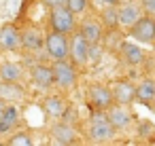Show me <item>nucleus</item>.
Returning a JSON list of instances; mask_svg holds the SVG:
<instances>
[{
    "instance_id": "1",
    "label": "nucleus",
    "mask_w": 155,
    "mask_h": 146,
    "mask_svg": "<svg viewBox=\"0 0 155 146\" xmlns=\"http://www.w3.org/2000/svg\"><path fill=\"white\" fill-rule=\"evenodd\" d=\"M53 70V87L62 93H72L79 87V66H74L70 59H60L51 62Z\"/></svg>"
},
{
    "instance_id": "2",
    "label": "nucleus",
    "mask_w": 155,
    "mask_h": 146,
    "mask_svg": "<svg viewBox=\"0 0 155 146\" xmlns=\"http://www.w3.org/2000/svg\"><path fill=\"white\" fill-rule=\"evenodd\" d=\"M117 138V129L108 121L104 110H91L89 116V129H87V140L91 144H110Z\"/></svg>"
},
{
    "instance_id": "3",
    "label": "nucleus",
    "mask_w": 155,
    "mask_h": 146,
    "mask_svg": "<svg viewBox=\"0 0 155 146\" xmlns=\"http://www.w3.org/2000/svg\"><path fill=\"white\" fill-rule=\"evenodd\" d=\"M79 28V17L68 9V7H55V9H47V17H45V30H53V32H62V34H72Z\"/></svg>"
},
{
    "instance_id": "4",
    "label": "nucleus",
    "mask_w": 155,
    "mask_h": 146,
    "mask_svg": "<svg viewBox=\"0 0 155 146\" xmlns=\"http://www.w3.org/2000/svg\"><path fill=\"white\" fill-rule=\"evenodd\" d=\"M91 51H94V45L77 30L70 34V40H68V53H70V62L74 66H79V70L91 66Z\"/></svg>"
},
{
    "instance_id": "5",
    "label": "nucleus",
    "mask_w": 155,
    "mask_h": 146,
    "mask_svg": "<svg viewBox=\"0 0 155 146\" xmlns=\"http://www.w3.org/2000/svg\"><path fill=\"white\" fill-rule=\"evenodd\" d=\"M68 34L62 32H53V30H45V55L49 62H60V59H70L68 53Z\"/></svg>"
},
{
    "instance_id": "6",
    "label": "nucleus",
    "mask_w": 155,
    "mask_h": 146,
    "mask_svg": "<svg viewBox=\"0 0 155 146\" xmlns=\"http://www.w3.org/2000/svg\"><path fill=\"white\" fill-rule=\"evenodd\" d=\"M79 131H77V125L66 121V119H58L53 121V125L49 127V140L51 144H58V146H72V144H79Z\"/></svg>"
},
{
    "instance_id": "7",
    "label": "nucleus",
    "mask_w": 155,
    "mask_h": 146,
    "mask_svg": "<svg viewBox=\"0 0 155 146\" xmlns=\"http://www.w3.org/2000/svg\"><path fill=\"white\" fill-rule=\"evenodd\" d=\"M85 102L89 104L91 110H104L106 112L115 104L110 85H104V83H91V85H87V89H85Z\"/></svg>"
},
{
    "instance_id": "8",
    "label": "nucleus",
    "mask_w": 155,
    "mask_h": 146,
    "mask_svg": "<svg viewBox=\"0 0 155 146\" xmlns=\"http://www.w3.org/2000/svg\"><path fill=\"white\" fill-rule=\"evenodd\" d=\"M91 45H102V40H104V36H106V28H104V24L100 21V17L96 15V13H85V15H81V19H79V28H77Z\"/></svg>"
},
{
    "instance_id": "9",
    "label": "nucleus",
    "mask_w": 155,
    "mask_h": 146,
    "mask_svg": "<svg viewBox=\"0 0 155 146\" xmlns=\"http://www.w3.org/2000/svg\"><path fill=\"white\" fill-rule=\"evenodd\" d=\"M70 106H72L70 100H68L66 93H62V91L47 93V95L43 97V102H41V108H43V112H45V119L51 121V123L58 121V119H62Z\"/></svg>"
},
{
    "instance_id": "10",
    "label": "nucleus",
    "mask_w": 155,
    "mask_h": 146,
    "mask_svg": "<svg viewBox=\"0 0 155 146\" xmlns=\"http://www.w3.org/2000/svg\"><path fill=\"white\" fill-rule=\"evenodd\" d=\"M127 36H132V40H136V43H140V45L153 47V45H155V17L144 13V15L127 30Z\"/></svg>"
},
{
    "instance_id": "11",
    "label": "nucleus",
    "mask_w": 155,
    "mask_h": 146,
    "mask_svg": "<svg viewBox=\"0 0 155 146\" xmlns=\"http://www.w3.org/2000/svg\"><path fill=\"white\" fill-rule=\"evenodd\" d=\"M0 49L9 53H19L24 51V40H21V28L13 21H7L0 26Z\"/></svg>"
},
{
    "instance_id": "12",
    "label": "nucleus",
    "mask_w": 155,
    "mask_h": 146,
    "mask_svg": "<svg viewBox=\"0 0 155 146\" xmlns=\"http://www.w3.org/2000/svg\"><path fill=\"white\" fill-rule=\"evenodd\" d=\"M21 40H24V51L28 55H36L45 51V30L38 28L36 24H26L21 28Z\"/></svg>"
},
{
    "instance_id": "13",
    "label": "nucleus",
    "mask_w": 155,
    "mask_h": 146,
    "mask_svg": "<svg viewBox=\"0 0 155 146\" xmlns=\"http://www.w3.org/2000/svg\"><path fill=\"white\" fill-rule=\"evenodd\" d=\"M106 116H108V121L113 123V127L117 129V133H125V131H130L132 127H134V114H132V110H130V106H125V104H113L108 110H106Z\"/></svg>"
},
{
    "instance_id": "14",
    "label": "nucleus",
    "mask_w": 155,
    "mask_h": 146,
    "mask_svg": "<svg viewBox=\"0 0 155 146\" xmlns=\"http://www.w3.org/2000/svg\"><path fill=\"white\" fill-rule=\"evenodd\" d=\"M144 15V9L140 0H121L119 5V30H130L140 17Z\"/></svg>"
},
{
    "instance_id": "15",
    "label": "nucleus",
    "mask_w": 155,
    "mask_h": 146,
    "mask_svg": "<svg viewBox=\"0 0 155 146\" xmlns=\"http://www.w3.org/2000/svg\"><path fill=\"white\" fill-rule=\"evenodd\" d=\"M117 53H119V57H121L127 66H132V68L142 66L144 59H147L144 49H142L140 43H136V40H121L119 47H117Z\"/></svg>"
},
{
    "instance_id": "16",
    "label": "nucleus",
    "mask_w": 155,
    "mask_h": 146,
    "mask_svg": "<svg viewBox=\"0 0 155 146\" xmlns=\"http://www.w3.org/2000/svg\"><path fill=\"white\" fill-rule=\"evenodd\" d=\"M21 123V110L17 104H5V108L0 110V135L13 133Z\"/></svg>"
},
{
    "instance_id": "17",
    "label": "nucleus",
    "mask_w": 155,
    "mask_h": 146,
    "mask_svg": "<svg viewBox=\"0 0 155 146\" xmlns=\"http://www.w3.org/2000/svg\"><path fill=\"white\" fill-rule=\"evenodd\" d=\"M110 91H113V97L117 104H125V106H132L136 102V85L125 81V78H117L110 83Z\"/></svg>"
},
{
    "instance_id": "18",
    "label": "nucleus",
    "mask_w": 155,
    "mask_h": 146,
    "mask_svg": "<svg viewBox=\"0 0 155 146\" xmlns=\"http://www.w3.org/2000/svg\"><path fill=\"white\" fill-rule=\"evenodd\" d=\"M26 87L24 83H15V81H2L0 78V100L5 104H21L26 100Z\"/></svg>"
},
{
    "instance_id": "19",
    "label": "nucleus",
    "mask_w": 155,
    "mask_h": 146,
    "mask_svg": "<svg viewBox=\"0 0 155 146\" xmlns=\"http://www.w3.org/2000/svg\"><path fill=\"white\" fill-rule=\"evenodd\" d=\"M30 81L41 89V91H49L53 87V70L51 64H34L28 72Z\"/></svg>"
},
{
    "instance_id": "20",
    "label": "nucleus",
    "mask_w": 155,
    "mask_h": 146,
    "mask_svg": "<svg viewBox=\"0 0 155 146\" xmlns=\"http://www.w3.org/2000/svg\"><path fill=\"white\" fill-rule=\"evenodd\" d=\"M136 102L144 106L155 104V76H144L142 81L136 83Z\"/></svg>"
},
{
    "instance_id": "21",
    "label": "nucleus",
    "mask_w": 155,
    "mask_h": 146,
    "mask_svg": "<svg viewBox=\"0 0 155 146\" xmlns=\"http://www.w3.org/2000/svg\"><path fill=\"white\" fill-rule=\"evenodd\" d=\"M28 76L26 68L17 62H0V78L2 81H15V83H24Z\"/></svg>"
},
{
    "instance_id": "22",
    "label": "nucleus",
    "mask_w": 155,
    "mask_h": 146,
    "mask_svg": "<svg viewBox=\"0 0 155 146\" xmlns=\"http://www.w3.org/2000/svg\"><path fill=\"white\" fill-rule=\"evenodd\" d=\"M98 17H100V21L104 24V28L108 32L119 30V7H100Z\"/></svg>"
},
{
    "instance_id": "23",
    "label": "nucleus",
    "mask_w": 155,
    "mask_h": 146,
    "mask_svg": "<svg viewBox=\"0 0 155 146\" xmlns=\"http://www.w3.org/2000/svg\"><path fill=\"white\" fill-rule=\"evenodd\" d=\"M5 144L7 146H32L34 144V140H32V131H28V129H15L13 133H9V138L5 140Z\"/></svg>"
},
{
    "instance_id": "24",
    "label": "nucleus",
    "mask_w": 155,
    "mask_h": 146,
    "mask_svg": "<svg viewBox=\"0 0 155 146\" xmlns=\"http://www.w3.org/2000/svg\"><path fill=\"white\" fill-rule=\"evenodd\" d=\"M66 7H68L77 17H81V15H85V13L91 11V0H68Z\"/></svg>"
},
{
    "instance_id": "25",
    "label": "nucleus",
    "mask_w": 155,
    "mask_h": 146,
    "mask_svg": "<svg viewBox=\"0 0 155 146\" xmlns=\"http://www.w3.org/2000/svg\"><path fill=\"white\" fill-rule=\"evenodd\" d=\"M140 5H142V9H144L147 15L155 17V0H140Z\"/></svg>"
},
{
    "instance_id": "26",
    "label": "nucleus",
    "mask_w": 155,
    "mask_h": 146,
    "mask_svg": "<svg viewBox=\"0 0 155 146\" xmlns=\"http://www.w3.org/2000/svg\"><path fill=\"white\" fill-rule=\"evenodd\" d=\"M41 2H43L47 9H55V7H66L68 0H41Z\"/></svg>"
},
{
    "instance_id": "27",
    "label": "nucleus",
    "mask_w": 155,
    "mask_h": 146,
    "mask_svg": "<svg viewBox=\"0 0 155 146\" xmlns=\"http://www.w3.org/2000/svg\"><path fill=\"white\" fill-rule=\"evenodd\" d=\"M98 7H119L121 0H96Z\"/></svg>"
},
{
    "instance_id": "28",
    "label": "nucleus",
    "mask_w": 155,
    "mask_h": 146,
    "mask_svg": "<svg viewBox=\"0 0 155 146\" xmlns=\"http://www.w3.org/2000/svg\"><path fill=\"white\" fill-rule=\"evenodd\" d=\"M2 108H5V102H2V100H0V110H2Z\"/></svg>"
},
{
    "instance_id": "29",
    "label": "nucleus",
    "mask_w": 155,
    "mask_h": 146,
    "mask_svg": "<svg viewBox=\"0 0 155 146\" xmlns=\"http://www.w3.org/2000/svg\"><path fill=\"white\" fill-rule=\"evenodd\" d=\"M153 53H155V45H153Z\"/></svg>"
}]
</instances>
